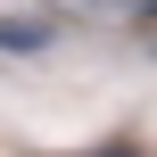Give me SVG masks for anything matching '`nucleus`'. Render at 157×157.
I'll return each mask as SVG.
<instances>
[{
  "instance_id": "f257e3e1",
  "label": "nucleus",
  "mask_w": 157,
  "mask_h": 157,
  "mask_svg": "<svg viewBox=\"0 0 157 157\" xmlns=\"http://www.w3.org/2000/svg\"><path fill=\"white\" fill-rule=\"evenodd\" d=\"M50 41H58V17H50V8L0 17V50H8V58H33V50H50Z\"/></svg>"
},
{
  "instance_id": "f03ea898",
  "label": "nucleus",
  "mask_w": 157,
  "mask_h": 157,
  "mask_svg": "<svg viewBox=\"0 0 157 157\" xmlns=\"http://www.w3.org/2000/svg\"><path fill=\"white\" fill-rule=\"evenodd\" d=\"M91 157H141V149H132V141H108V149H91Z\"/></svg>"
},
{
  "instance_id": "7ed1b4c3",
  "label": "nucleus",
  "mask_w": 157,
  "mask_h": 157,
  "mask_svg": "<svg viewBox=\"0 0 157 157\" xmlns=\"http://www.w3.org/2000/svg\"><path fill=\"white\" fill-rule=\"evenodd\" d=\"M149 50H157V41H149Z\"/></svg>"
}]
</instances>
